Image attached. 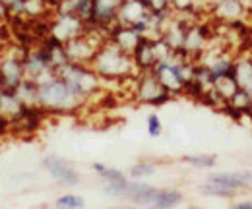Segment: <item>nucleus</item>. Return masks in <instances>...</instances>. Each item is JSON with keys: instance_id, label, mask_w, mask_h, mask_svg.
<instances>
[{"instance_id": "obj_1", "label": "nucleus", "mask_w": 252, "mask_h": 209, "mask_svg": "<svg viewBox=\"0 0 252 209\" xmlns=\"http://www.w3.org/2000/svg\"><path fill=\"white\" fill-rule=\"evenodd\" d=\"M90 66L99 74L101 80H109V82H126L138 74L132 55L117 47L109 39L97 49Z\"/></svg>"}, {"instance_id": "obj_2", "label": "nucleus", "mask_w": 252, "mask_h": 209, "mask_svg": "<svg viewBox=\"0 0 252 209\" xmlns=\"http://www.w3.org/2000/svg\"><path fill=\"white\" fill-rule=\"evenodd\" d=\"M39 107L47 113H74L86 105L74 91L66 86L63 78L57 74L45 84H39Z\"/></svg>"}, {"instance_id": "obj_3", "label": "nucleus", "mask_w": 252, "mask_h": 209, "mask_svg": "<svg viewBox=\"0 0 252 209\" xmlns=\"http://www.w3.org/2000/svg\"><path fill=\"white\" fill-rule=\"evenodd\" d=\"M57 74L66 82V86L74 91L82 101H90L101 90V78L90 64L66 62L57 70Z\"/></svg>"}, {"instance_id": "obj_4", "label": "nucleus", "mask_w": 252, "mask_h": 209, "mask_svg": "<svg viewBox=\"0 0 252 209\" xmlns=\"http://www.w3.org/2000/svg\"><path fill=\"white\" fill-rule=\"evenodd\" d=\"M26 47L16 43H2L0 47V80L6 90H16L26 80L24 70Z\"/></svg>"}, {"instance_id": "obj_5", "label": "nucleus", "mask_w": 252, "mask_h": 209, "mask_svg": "<svg viewBox=\"0 0 252 209\" xmlns=\"http://www.w3.org/2000/svg\"><path fill=\"white\" fill-rule=\"evenodd\" d=\"M183 60L185 57L181 53H173L167 59L158 60L156 66L152 68V72L158 76L163 88L171 95L187 91V82H185V74H183Z\"/></svg>"}, {"instance_id": "obj_6", "label": "nucleus", "mask_w": 252, "mask_h": 209, "mask_svg": "<svg viewBox=\"0 0 252 209\" xmlns=\"http://www.w3.org/2000/svg\"><path fill=\"white\" fill-rule=\"evenodd\" d=\"M134 97L136 101L146 105H163L173 95L163 88V84L152 70H146V72H138L134 78Z\"/></svg>"}, {"instance_id": "obj_7", "label": "nucleus", "mask_w": 252, "mask_h": 209, "mask_svg": "<svg viewBox=\"0 0 252 209\" xmlns=\"http://www.w3.org/2000/svg\"><path fill=\"white\" fill-rule=\"evenodd\" d=\"M86 30H88V24L76 14L53 12V16L49 18V37L57 39L63 45H66L72 39H76Z\"/></svg>"}, {"instance_id": "obj_8", "label": "nucleus", "mask_w": 252, "mask_h": 209, "mask_svg": "<svg viewBox=\"0 0 252 209\" xmlns=\"http://www.w3.org/2000/svg\"><path fill=\"white\" fill-rule=\"evenodd\" d=\"M43 167L47 169V173L53 179L57 180L59 184H63V186H78L80 184L78 171L68 161H64L63 157H59V155H47L43 159Z\"/></svg>"}, {"instance_id": "obj_9", "label": "nucleus", "mask_w": 252, "mask_h": 209, "mask_svg": "<svg viewBox=\"0 0 252 209\" xmlns=\"http://www.w3.org/2000/svg\"><path fill=\"white\" fill-rule=\"evenodd\" d=\"M121 4L123 0H94V20L90 26L111 31V28L117 24V14Z\"/></svg>"}, {"instance_id": "obj_10", "label": "nucleus", "mask_w": 252, "mask_h": 209, "mask_svg": "<svg viewBox=\"0 0 252 209\" xmlns=\"http://www.w3.org/2000/svg\"><path fill=\"white\" fill-rule=\"evenodd\" d=\"M156 39H158V37H156ZM156 39L142 37L140 45L134 49L132 59H134V64H136V70H138V72L152 70V68L156 66V62L159 60L158 43H156Z\"/></svg>"}, {"instance_id": "obj_11", "label": "nucleus", "mask_w": 252, "mask_h": 209, "mask_svg": "<svg viewBox=\"0 0 252 209\" xmlns=\"http://www.w3.org/2000/svg\"><path fill=\"white\" fill-rule=\"evenodd\" d=\"M150 14L148 0H123L119 14H117V24L121 26H134L136 22L144 20Z\"/></svg>"}, {"instance_id": "obj_12", "label": "nucleus", "mask_w": 252, "mask_h": 209, "mask_svg": "<svg viewBox=\"0 0 252 209\" xmlns=\"http://www.w3.org/2000/svg\"><path fill=\"white\" fill-rule=\"evenodd\" d=\"M109 41H113L117 47H121L126 53H134V49L140 45L142 41V35L134 30L132 26H121V24H115L111 31H109Z\"/></svg>"}, {"instance_id": "obj_13", "label": "nucleus", "mask_w": 252, "mask_h": 209, "mask_svg": "<svg viewBox=\"0 0 252 209\" xmlns=\"http://www.w3.org/2000/svg\"><path fill=\"white\" fill-rule=\"evenodd\" d=\"M212 14L221 24H231V22L243 20L249 14V10L245 8V4L241 0H221L220 4H216L212 8Z\"/></svg>"}, {"instance_id": "obj_14", "label": "nucleus", "mask_w": 252, "mask_h": 209, "mask_svg": "<svg viewBox=\"0 0 252 209\" xmlns=\"http://www.w3.org/2000/svg\"><path fill=\"white\" fill-rule=\"evenodd\" d=\"M208 182L212 184H220L227 190H243V188H249L252 184V173H216V175H210Z\"/></svg>"}, {"instance_id": "obj_15", "label": "nucleus", "mask_w": 252, "mask_h": 209, "mask_svg": "<svg viewBox=\"0 0 252 209\" xmlns=\"http://www.w3.org/2000/svg\"><path fill=\"white\" fill-rule=\"evenodd\" d=\"M24 111H26L24 103L16 97V93L12 90H6L0 95V119L2 120L12 124L14 120H18L24 115Z\"/></svg>"}, {"instance_id": "obj_16", "label": "nucleus", "mask_w": 252, "mask_h": 209, "mask_svg": "<svg viewBox=\"0 0 252 209\" xmlns=\"http://www.w3.org/2000/svg\"><path fill=\"white\" fill-rule=\"evenodd\" d=\"M235 80L241 90L252 95V57L235 59Z\"/></svg>"}, {"instance_id": "obj_17", "label": "nucleus", "mask_w": 252, "mask_h": 209, "mask_svg": "<svg viewBox=\"0 0 252 209\" xmlns=\"http://www.w3.org/2000/svg\"><path fill=\"white\" fill-rule=\"evenodd\" d=\"M16 93V97L24 103V107H28V109H33V107H39V88H37V84L30 80V78H26L16 90H12ZM41 109V107H39Z\"/></svg>"}, {"instance_id": "obj_18", "label": "nucleus", "mask_w": 252, "mask_h": 209, "mask_svg": "<svg viewBox=\"0 0 252 209\" xmlns=\"http://www.w3.org/2000/svg\"><path fill=\"white\" fill-rule=\"evenodd\" d=\"M227 109H231V111H235V113H241V115H245V113H251L252 111V95L249 91L245 90H239L235 91V95L227 101Z\"/></svg>"}, {"instance_id": "obj_19", "label": "nucleus", "mask_w": 252, "mask_h": 209, "mask_svg": "<svg viewBox=\"0 0 252 209\" xmlns=\"http://www.w3.org/2000/svg\"><path fill=\"white\" fill-rule=\"evenodd\" d=\"M183 200H185V196L179 190H159L158 188L152 206H156V208H173V206H179Z\"/></svg>"}, {"instance_id": "obj_20", "label": "nucleus", "mask_w": 252, "mask_h": 209, "mask_svg": "<svg viewBox=\"0 0 252 209\" xmlns=\"http://www.w3.org/2000/svg\"><path fill=\"white\" fill-rule=\"evenodd\" d=\"M214 90H216V93L220 95L221 99L229 101V99L235 95V91L239 90V84H237V80H235V74H233V76L220 78L218 82H214Z\"/></svg>"}, {"instance_id": "obj_21", "label": "nucleus", "mask_w": 252, "mask_h": 209, "mask_svg": "<svg viewBox=\"0 0 252 209\" xmlns=\"http://www.w3.org/2000/svg\"><path fill=\"white\" fill-rule=\"evenodd\" d=\"M92 169L99 175V179H103L105 182H121V180L126 179L123 171L111 169V167H107V165H103V163H94Z\"/></svg>"}, {"instance_id": "obj_22", "label": "nucleus", "mask_w": 252, "mask_h": 209, "mask_svg": "<svg viewBox=\"0 0 252 209\" xmlns=\"http://www.w3.org/2000/svg\"><path fill=\"white\" fill-rule=\"evenodd\" d=\"M183 161L196 169H212L218 159H216V155H187V157H183Z\"/></svg>"}, {"instance_id": "obj_23", "label": "nucleus", "mask_w": 252, "mask_h": 209, "mask_svg": "<svg viewBox=\"0 0 252 209\" xmlns=\"http://www.w3.org/2000/svg\"><path fill=\"white\" fill-rule=\"evenodd\" d=\"M200 190H202V194H206V196H216V198H227V196H233V194H235L233 190H227V188H223L220 184H212V182L202 184Z\"/></svg>"}, {"instance_id": "obj_24", "label": "nucleus", "mask_w": 252, "mask_h": 209, "mask_svg": "<svg viewBox=\"0 0 252 209\" xmlns=\"http://www.w3.org/2000/svg\"><path fill=\"white\" fill-rule=\"evenodd\" d=\"M156 165L152 163H136L132 169H130V177L132 179H146V177H152L156 175Z\"/></svg>"}, {"instance_id": "obj_25", "label": "nucleus", "mask_w": 252, "mask_h": 209, "mask_svg": "<svg viewBox=\"0 0 252 209\" xmlns=\"http://www.w3.org/2000/svg\"><path fill=\"white\" fill-rule=\"evenodd\" d=\"M84 204H86L84 198H80V196H76V194H64V196H61V198L57 200V206H59V208H66V209L82 208Z\"/></svg>"}, {"instance_id": "obj_26", "label": "nucleus", "mask_w": 252, "mask_h": 209, "mask_svg": "<svg viewBox=\"0 0 252 209\" xmlns=\"http://www.w3.org/2000/svg\"><path fill=\"white\" fill-rule=\"evenodd\" d=\"M146 126H148V134H150L152 138H159L161 132H163V124H161V120H159L158 115H150L148 120H146Z\"/></svg>"}, {"instance_id": "obj_27", "label": "nucleus", "mask_w": 252, "mask_h": 209, "mask_svg": "<svg viewBox=\"0 0 252 209\" xmlns=\"http://www.w3.org/2000/svg\"><path fill=\"white\" fill-rule=\"evenodd\" d=\"M196 0H171V8L175 12H194Z\"/></svg>"}, {"instance_id": "obj_28", "label": "nucleus", "mask_w": 252, "mask_h": 209, "mask_svg": "<svg viewBox=\"0 0 252 209\" xmlns=\"http://www.w3.org/2000/svg\"><path fill=\"white\" fill-rule=\"evenodd\" d=\"M6 20H10V16H8V8H6L4 2L0 0V24H4Z\"/></svg>"}, {"instance_id": "obj_29", "label": "nucleus", "mask_w": 252, "mask_h": 209, "mask_svg": "<svg viewBox=\"0 0 252 209\" xmlns=\"http://www.w3.org/2000/svg\"><path fill=\"white\" fill-rule=\"evenodd\" d=\"M2 2H4V6H6L8 10H10V8H14V6L18 4V2H22V0H2Z\"/></svg>"}, {"instance_id": "obj_30", "label": "nucleus", "mask_w": 252, "mask_h": 209, "mask_svg": "<svg viewBox=\"0 0 252 209\" xmlns=\"http://www.w3.org/2000/svg\"><path fill=\"white\" fill-rule=\"evenodd\" d=\"M237 208H241V209L252 208V202H239V204H237Z\"/></svg>"}, {"instance_id": "obj_31", "label": "nucleus", "mask_w": 252, "mask_h": 209, "mask_svg": "<svg viewBox=\"0 0 252 209\" xmlns=\"http://www.w3.org/2000/svg\"><path fill=\"white\" fill-rule=\"evenodd\" d=\"M221 0H208V4H210V6H212V8H214V6H216V4H220Z\"/></svg>"}, {"instance_id": "obj_32", "label": "nucleus", "mask_w": 252, "mask_h": 209, "mask_svg": "<svg viewBox=\"0 0 252 209\" xmlns=\"http://www.w3.org/2000/svg\"><path fill=\"white\" fill-rule=\"evenodd\" d=\"M4 91H6V86H4V84H2V80H0V95H2Z\"/></svg>"}, {"instance_id": "obj_33", "label": "nucleus", "mask_w": 252, "mask_h": 209, "mask_svg": "<svg viewBox=\"0 0 252 209\" xmlns=\"http://www.w3.org/2000/svg\"><path fill=\"white\" fill-rule=\"evenodd\" d=\"M241 2H243V4H245V8L249 10V4H251V0H241Z\"/></svg>"}, {"instance_id": "obj_34", "label": "nucleus", "mask_w": 252, "mask_h": 209, "mask_svg": "<svg viewBox=\"0 0 252 209\" xmlns=\"http://www.w3.org/2000/svg\"><path fill=\"white\" fill-rule=\"evenodd\" d=\"M53 2H61V0H53Z\"/></svg>"}]
</instances>
